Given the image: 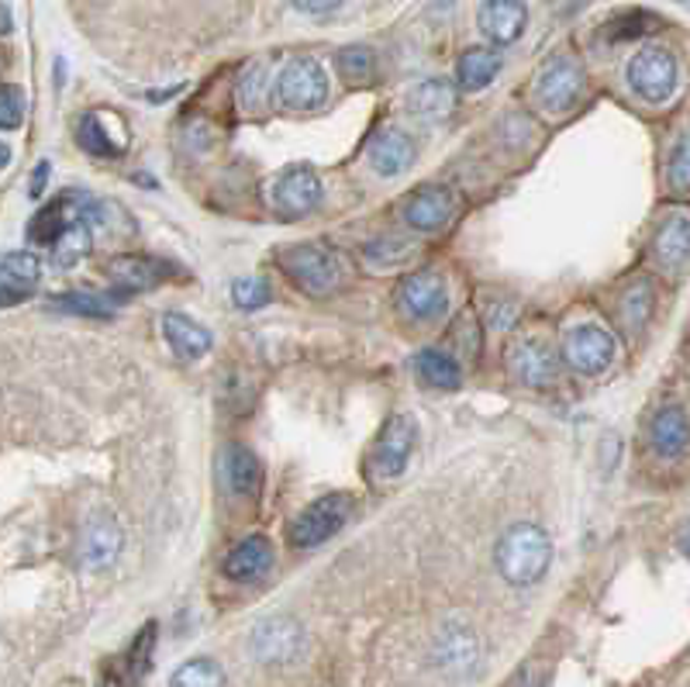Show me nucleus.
Here are the masks:
<instances>
[{"instance_id":"1","label":"nucleus","mask_w":690,"mask_h":687,"mask_svg":"<svg viewBox=\"0 0 690 687\" xmlns=\"http://www.w3.org/2000/svg\"><path fill=\"white\" fill-rule=\"evenodd\" d=\"M494 559H497L500 577H505L511 587H528V584L546 577V570L552 564V543L539 525L518 522L500 536Z\"/></svg>"},{"instance_id":"2","label":"nucleus","mask_w":690,"mask_h":687,"mask_svg":"<svg viewBox=\"0 0 690 687\" xmlns=\"http://www.w3.org/2000/svg\"><path fill=\"white\" fill-rule=\"evenodd\" d=\"M418 443V425L412 415H390L384 432L376 435V443L369 449V477L373 481H394L404 474L407 459L415 453Z\"/></svg>"},{"instance_id":"3","label":"nucleus","mask_w":690,"mask_h":687,"mask_svg":"<svg viewBox=\"0 0 690 687\" xmlns=\"http://www.w3.org/2000/svg\"><path fill=\"white\" fill-rule=\"evenodd\" d=\"M280 263L291 273V280L307 291V294H328L335 291L338 276H342V266H338V256L332 249L318 245V242H307V245H291L280 253Z\"/></svg>"},{"instance_id":"4","label":"nucleus","mask_w":690,"mask_h":687,"mask_svg":"<svg viewBox=\"0 0 690 687\" xmlns=\"http://www.w3.org/2000/svg\"><path fill=\"white\" fill-rule=\"evenodd\" d=\"M349 515H353L349 494H325L291 522V543L297 549H315V546L328 543Z\"/></svg>"},{"instance_id":"5","label":"nucleus","mask_w":690,"mask_h":687,"mask_svg":"<svg viewBox=\"0 0 690 687\" xmlns=\"http://www.w3.org/2000/svg\"><path fill=\"white\" fill-rule=\"evenodd\" d=\"M276 98L291 111H315L328 101V77L318 59H291L276 80Z\"/></svg>"},{"instance_id":"6","label":"nucleus","mask_w":690,"mask_h":687,"mask_svg":"<svg viewBox=\"0 0 690 687\" xmlns=\"http://www.w3.org/2000/svg\"><path fill=\"white\" fill-rule=\"evenodd\" d=\"M629 83L649 104L670 101V93L677 90V59H673V52H667L660 46L639 49L629 62Z\"/></svg>"},{"instance_id":"7","label":"nucleus","mask_w":690,"mask_h":687,"mask_svg":"<svg viewBox=\"0 0 690 687\" xmlns=\"http://www.w3.org/2000/svg\"><path fill=\"white\" fill-rule=\"evenodd\" d=\"M618 342L611 332H605L601 325H577L562 339V360H567L577 373L584 377H593V373H605L615 360Z\"/></svg>"},{"instance_id":"8","label":"nucleus","mask_w":690,"mask_h":687,"mask_svg":"<svg viewBox=\"0 0 690 687\" xmlns=\"http://www.w3.org/2000/svg\"><path fill=\"white\" fill-rule=\"evenodd\" d=\"M584 93V73L574 59H552L549 67L539 73V83H536V101L542 111L549 114H567L577 108Z\"/></svg>"},{"instance_id":"9","label":"nucleus","mask_w":690,"mask_h":687,"mask_svg":"<svg viewBox=\"0 0 690 687\" xmlns=\"http://www.w3.org/2000/svg\"><path fill=\"white\" fill-rule=\"evenodd\" d=\"M304 649V629L291 615H273L253 633V653L263 664H291Z\"/></svg>"},{"instance_id":"10","label":"nucleus","mask_w":690,"mask_h":687,"mask_svg":"<svg viewBox=\"0 0 690 687\" xmlns=\"http://www.w3.org/2000/svg\"><path fill=\"white\" fill-rule=\"evenodd\" d=\"M400 307L407 319H418V322H435L446 315L449 307V287L446 280L432 273V270H422V273H412L400 284Z\"/></svg>"},{"instance_id":"11","label":"nucleus","mask_w":690,"mask_h":687,"mask_svg":"<svg viewBox=\"0 0 690 687\" xmlns=\"http://www.w3.org/2000/svg\"><path fill=\"white\" fill-rule=\"evenodd\" d=\"M273 204L287 218H301L322 204V180L311 166H287L273 183Z\"/></svg>"},{"instance_id":"12","label":"nucleus","mask_w":690,"mask_h":687,"mask_svg":"<svg viewBox=\"0 0 690 687\" xmlns=\"http://www.w3.org/2000/svg\"><path fill=\"white\" fill-rule=\"evenodd\" d=\"M480 657V639L466 622H446V629L438 633L435 643V664L449 674H469Z\"/></svg>"},{"instance_id":"13","label":"nucleus","mask_w":690,"mask_h":687,"mask_svg":"<svg viewBox=\"0 0 690 687\" xmlns=\"http://www.w3.org/2000/svg\"><path fill=\"white\" fill-rule=\"evenodd\" d=\"M366 160H369L373 173L400 176L404 170H412V163H415V142H412V135H404L400 129H384V132L373 135V142L366 149Z\"/></svg>"},{"instance_id":"14","label":"nucleus","mask_w":690,"mask_h":687,"mask_svg":"<svg viewBox=\"0 0 690 687\" xmlns=\"http://www.w3.org/2000/svg\"><path fill=\"white\" fill-rule=\"evenodd\" d=\"M449 214H453V194L438 183L422 186V191H415L412 198L404 201V222L412 229H418V232L443 229L449 222Z\"/></svg>"},{"instance_id":"15","label":"nucleus","mask_w":690,"mask_h":687,"mask_svg":"<svg viewBox=\"0 0 690 687\" xmlns=\"http://www.w3.org/2000/svg\"><path fill=\"white\" fill-rule=\"evenodd\" d=\"M508 370L528 387H546L559 377V360L542 342H518L508 353Z\"/></svg>"},{"instance_id":"16","label":"nucleus","mask_w":690,"mask_h":687,"mask_svg":"<svg viewBox=\"0 0 690 687\" xmlns=\"http://www.w3.org/2000/svg\"><path fill=\"white\" fill-rule=\"evenodd\" d=\"M477 24L490 42L511 46L521 39V31L528 24V8L521 4V0H487V4L480 8Z\"/></svg>"},{"instance_id":"17","label":"nucleus","mask_w":690,"mask_h":687,"mask_svg":"<svg viewBox=\"0 0 690 687\" xmlns=\"http://www.w3.org/2000/svg\"><path fill=\"white\" fill-rule=\"evenodd\" d=\"M121 553V528L111 515H93L83 528L80 539V556L90 570H104L111 567Z\"/></svg>"},{"instance_id":"18","label":"nucleus","mask_w":690,"mask_h":687,"mask_svg":"<svg viewBox=\"0 0 690 687\" xmlns=\"http://www.w3.org/2000/svg\"><path fill=\"white\" fill-rule=\"evenodd\" d=\"M108 276L124 291H149L173 276V266L152 256H118L108 263Z\"/></svg>"},{"instance_id":"19","label":"nucleus","mask_w":690,"mask_h":687,"mask_svg":"<svg viewBox=\"0 0 690 687\" xmlns=\"http://www.w3.org/2000/svg\"><path fill=\"white\" fill-rule=\"evenodd\" d=\"M42 276V266L31 253H8L0 260V307L24 301L31 291H35Z\"/></svg>"},{"instance_id":"20","label":"nucleus","mask_w":690,"mask_h":687,"mask_svg":"<svg viewBox=\"0 0 690 687\" xmlns=\"http://www.w3.org/2000/svg\"><path fill=\"white\" fill-rule=\"evenodd\" d=\"M270 567H273V546L266 536H248L225 556V577L239 584L260 580Z\"/></svg>"},{"instance_id":"21","label":"nucleus","mask_w":690,"mask_h":687,"mask_svg":"<svg viewBox=\"0 0 690 687\" xmlns=\"http://www.w3.org/2000/svg\"><path fill=\"white\" fill-rule=\"evenodd\" d=\"M163 335L170 342V350L183 360H201L211 350V332L186 315H180V311H170L163 319Z\"/></svg>"},{"instance_id":"22","label":"nucleus","mask_w":690,"mask_h":687,"mask_svg":"<svg viewBox=\"0 0 690 687\" xmlns=\"http://www.w3.org/2000/svg\"><path fill=\"white\" fill-rule=\"evenodd\" d=\"M453 108H456V90L446 80H425L407 98V111L422 121H443L453 114Z\"/></svg>"},{"instance_id":"23","label":"nucleus","mask_w":690,"mask_h":687,"mask_svg":"<svg viewBox=\"0 0 690 687\" xmlns=\"http://www.w3.org/2000/svg\"><path fill=\"white\" fill-rule=\"evenodd\" d=\"M90 249H93V229L87 222V214L80 211L73 222L59 232V239L52 242V263L62 266V270H73L80 260L90 256Z\"/></svg>"},{"instance_id":"24","label":"nucleus","mask_w":690,"mask_h":687,"mask_svg":"<svg viewBox=\"0 0 690 687\" xmlns=\"http://www.w3.org/2000/svg\"><path fill=\"white\" fill-rule=\"evenodd\" d=\"M652 449L673 459V456H683L687 449V412L680 408V404H670V408H663L660 415L652 418Z\"/></svg>"},{"instance_id":"25","label":"nucleus","mask_w":690,"mask_h":687,"mask_svg":"<svg viewBox=\"0 0 690 687\" xmlns=\"http://www.w3.org/2000/svg\"><path fill=\"white\" fill-rule=\"evenodd\" d=\"M222 471H225V484L232 494H253L256 484H260V459L256 453L242 446V443H232L222 456Z\"/></svg>"},{"instance_id":"26","label":"nucleus","mask_w":690,"mask_h":687,"mask_svg":"<svg viewBox=\"0 0 690 687\" xmlns=\"http://www.w3.org/2000/svg\"><path fill=\"white\" fill-rule=\"evenodd\" d=\"M500 73V52L497 49H466L459 55V67H456V77H459V87L463 90H484L494 77Z\"/></svg>"},{"instance_id":"27","label":"nucleus","mask_w":690,"mask_h":687,"mask_svg":"<svg viewBox=\"0 0 690 687\" xmlns=\"http://www.w3.org/2000/svg\"><path fill=\"white\" fill-rule=\"evenodd\" d=\"M77 214H80V211L70 208V198L55 201V204L42 208V211L28 222V239H31V242H42V245H52V242L59 239V232L67 229Z\"/></svg>"},{"instance_id":"28","label":"nucleus","mask_w":690,"mask_h":687,"mask_svg":"<svg viewBox=\"0 0 690 687\" xmlns=\"http://www.w3.org/2000/svg\"><path fill=\"white\" fill-rule=\"evenodd\" d=\"M687 249H690V222H687V214L680 211L673 222H667L660 239H656V253H660V260L667 266L683 270L687 266Z\"/></svg>"},{"instance_id":"29","label":"nucleus","mask_w":690,"mask_h":687,"mask_svg":"<svg viewBox=\"0 0 690 687\" xmlns=\"http://www.w3.org/2000/svg\"><path fill=\"white\" fill-rule=\"evenodd\" d=\"M418 373L432 387H443V391H453L463 381L459 363L449 353H443V350H422L418 353Z\"/></svg>"},{"instance_id":"30","label":"nucleus","mask_w":690,"mask_h":687,"mask_svg":"<svg viewBox=\"0 0 690 687\" xmlns=\"http://www.w3.org/2000/svg\"><path fill=\"white\" fill-rule=\"evenodd\" d=\"M170 687H225V670L211 657H194L173 670Z\"/></svg>"},{"instance_id":"31","label":"nucleus","mask_w":690,"mask_h":687,"mask_svg":"<svg viewBox=\"0 0 690 687\" xmlns=\"http://www.w3.org/2000/svg\"><path fill=\"white\" fill-rule=\"evenodd\" d=\"M152 649H155V622H149V626L135 636L129 657H124V670H129V684H139L149 667H152Z\"/></svg>"},{"instance_id":"32","label":"nucleus","mask_w":690,"mask_h":687,"mask_svg":"<svg viewBox=\"0 0 690 687\" xmlns=\"http://www.w3.org/2000/svg\"><path fill=\"white\" fill-rule=\"evenodd\" d=\"M335 62H338L342 80H349V83H363L373 73V52L366 46H345V49H338Z\"/></svg>"},{"instance_id":"33","label":"nucleus","mask_w":690,"mask_h":687,"mask_svg":"<svg viewBox=\"0 0 690 687\" xmlns=\"http://www.w3.org/2000/svg\"><path fill=\"white\" fill-rule=\"evenodd\" d=\"M55 307L59 311H73V315H87V319H111L114 315V307L101 294H83V291L59 297Z\"/></svg>"},{"instance_id":"34","label":"nucleus","mask_w":690,"mask_h":687,"mask_svg":"<svg viewBox=\"0 0 690 687\" xmlns=\"http://www.w3.org/2000/svg\"><path fill=\"white\" fill-rule=\"evenodd\" d=\"M649 307H652V287H649V280H639V284L625 294L621 301V319L629 329H639L646 319H649Z\"/></svg>"},{"instance_id":"35","label":"nucleus","mask_w":690,"mask_h":687,"mask_svg":"<svg viewBox=\"0 0 690 687\" xmlns=\"http://www.w3.org/2000/svg\"><path fill=\"white\" fill-rule=\"evenodd\" d=\"M77 139H80V145H83L90 155H101V160H111V155H118L114 142L104 135V129H101L98 118H93V114L80 118V132H77Z\"/></svg>"},{"instance_id":"36","label":"nucleus","mask_w":690,"mask_h":687,"mask_svg":"<svg viewBox=\"0 0 690 687\" xmlns=\"http://www.w3.org/2000/svg\"><path fill=\"white\" fill-rule=\"evenodd\" d=\"M24 121V90L21 87H0V129L14 132Z\"/></svg>"},{"instance_id":"37","label":"nucleus","mask_w":690,"mask_h":687,"mask_svg":"<svg viewBox=\"0 0 690 687\" xmlns=\"http://www.w3.org/2000/svg\"><path fill=\"white\" fill-rule=\"evenodd\" d=\"M415 242H407V239H400V235H394V239H380V242H373L369 249H366V256L373 260V263H400V260H407V256H415Z\"/></svg>"},{"instance_id":"38","label":"nucleus","mask_w":690,"mask_h":687,"mask_svg":"<svg viewBox=\"0 0 690 687\" xmlns=\"http://www.w3.org/2000/svg\"><path fill=\"white\" fill-rule=\"evenodd\" d=\"M232 297H235L239 307L253 311V307H263L270 301V287H266V280H260V276H245V280H235Z\"/></svg>"},{"instance_id":"39","label":"nucleus","mask_w":690,"mask_h":687,"mask_svg":"<svg viewBox=\"0 0 690 687\" xmlns=\"http://www.w3.org/2000/svg\"><path fill=\"white\" fill-rule=\"evenodd\" d=\"M652 28H660L652 14H625L615 24H608V39H642Z\"/></svg>"},{"instance_id":"40","label":"nucleus","mask_w":690,"mask_h":687,"mask_svg":"<svg viewBox=\"0 0 690 687\" xmlns=\"http://www.w3.org/2000/svg\"><path fill=\"white\" fill-rule=\"evenodd\" d=\"M667 173H670V183H673V191H687L690 186V155H687V135H680V142H677V149H673V155H670V166H667Z\"/></svg>"},{"instance_id":"41","label":"nucleus","mask_w":690,"mask_h":687,"mask_svg":"<svg viewBox=\"0 0 690 687\" xmlns=\"http://www.w3.org/2000/svg\"><path fill=\"white\" fill-rule=\"evenodd\" d=\"M342 0H294V8L304 14H332Z\"/></svg>"},{"instance_id":"42","label":"nucleus","mask_w":690,"mask_h":687,"mask_svg":"<svg viewBox=\"0 0 690 687\" xmlns=\"http://www.w3.org/2000/svg\"><path fill=\"white\" fill-rule=\"evenodd\" d=\"M45 176H49V163H39L35 180H31V186H28V194H31V198H39V194L45 191Z\"/></svg>"},{"instance_id":"43","label":"nucleus","mask_w":690,"mask_h":687,"mask_svg":"<svg viewBox=\"0 0 690 687\" xmlns=\"http://www.w3.org/2000/svg\"><path fill=\"white\" fill-rule=\"evenodd\" d=\"M11 163V149L4 145V142H0V170H4Z\"/></svg>"},{"instance_id":"44","label":"nucleus","mask_w":690,"mask_h":687,"mask_svg":"<svg viewBox=\"0 0 690 687\" xmlns=\"http://www.w3.org/2000/svg\"><path fill=\"white\" fill-rule=\"evenodd\" d=\"M59 687H80V680H67V684H59Z\"/></svg>"}]
</instances>
